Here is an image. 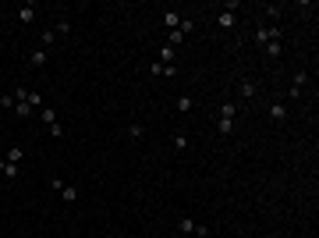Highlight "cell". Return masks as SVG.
Segmentation results:
<instances>
[{"instance_id":"10","label":"cell","mask_w":319,"mask_h":238,"mask_svg":"<svg viewBox=\"0 0 319 238\" xmlns=\"http://www.w3.org/2000/svg\"><path fill=\"white\" fill-rule=\"evenodd\" d=\"M305 82H309V75L298 71V75H294V85H291V93H287V96H302V85H305Z\"/></svg>"},{"instance_id":"24","label":"cell","mask_w":319,"mask_h":238,"mask_svg":"<svg viewBox=\"0 0 319 238\" xmlns=\"http://www.w3.org/2000/svg\"><path fill=\"white\" fill-rule=\"evenodd\" d=\"M128 135H131V139H142L145 128H142V124H128Z\"/></svg>"},{"instance_id":"8","label":"cell","mask_w":319,"mask_h":238,"mask_svg":"<svg viewBox=\"0 0 319 238\" xmlns=\"http://www.w3.org/2000/svg\"><path fill=\"white\" fill-rule=\"evenodd\" d=\"M234 114H238V103H234V100H227V103L220 107V121H234Z\"/></svg>"},{"instance_id":"15","label":"cell","mask_w":319,"mask_h":238,"mask_svg":"<svg viewBox=\"0 0 319 238\" xmlns=\"http://www.w3.org/2000/svg\"><path fill=\"white\" fill-rule=\"evenodd\" d=\"M21 156H25V150H21V146H11L4 160H11V164H21Z\"/></svg>"},{"instance_id":"25","label":"cell","mask_w":319,"mask_h":238,"mask_svg":"<svg viewBox=\"0 0 319 238\" xmlns=\"http://www.w3.org/2000/svg\"><path fill=\"white\" fill-rule=\"evenodd\" d=\"M241 96H255V82H241Z\"/></svg>"},{"instance_id":"12","label":"cell","mask_w":319,"mask_h":238,"mask_svg":"<svg viewBox=\"0 0 319 238\" xmlns=\"http://www.w3.org/2000/svg\"><path fill=\"white\" fill-rule=\"evenodd\" d=\"M163 25H167L170 32L181 29V15H177V11H167V15H163Z\"/></svg>"},{"instance_id":"14","label":"cell","mask_w":319,"mask_h":238,"mask_svg":"<svg viewBox=\"0 0 319 238\" xmlns=\"http://www.w3.org/2000/svg\"><path fill=\"white\" fill-rule=\"evenodd\" d=\"M270 118L273 121H284V118H287V107H284V103H270Z\"/></svg>"},{"instance_id":"23","label":"cell","mask_w":319,"mask_h":238,"mask_svg":"<svg viewBox=\"0 0 319 238\" xmlns=\"http://www.w3.org/2000/svg\"><path fill=\"white\" fill-rule=\"evenodd\" d=\"M15 103H18L15 93H11V96H0V107H4V110H15Z\"/></svg>"},{"instance_id":"26","label":"cell","mask_w":319,"mask_h":238,"mask_svg":"<svg viewBox=\"0 0 319 238\" xmlns=\"http://www.w3.org/2000/svg\"><path fill=\"white\" fill-rule=\"evenodd\" d=\"M107 238H117V235H107Z\"/></svg>"},{"instance_id":"16","label":"cell","mask_w":319,"mask_h":238,"mask_svg":"<svg viewBox=\"0 0 319 238\" xmlns=\"http://www.w3.org/2000/svg\"><path fill=\"white\" fill-rule=\"evenodd\" d=\"M174 150H177V153H185V150H188V135H185V132H177V135H174Z\"/></svg>"},{"instance_id":"5","label":"cell","mask_w":319,"mask_h":238,"mask_svg":"<svg viewBox=\"0 0 319 238\" xmlns=\"http://www.w3.org/2000/svg\"><path fill=\"white\" fill-rule=\"evenodd\" d=\"M216 25H220V29H234L238 25V15H234V11H220V15H216Z\"/></svg>"},{"instance_id":"19","label":"cell","mask_w":319,"mask_h":238,"mask_svg":"<svg viewBox=\"0 0 319 238\" xmlns=\"http://www.w3.org/2000/svg\"><path fill=\"white\" fill-rule=\"evenodd\" d=\"M284 53V43H266V57H280Z\"/></svg>"},{"instance_id":"2","label":"cell","mask_w":319,"mask_h":238,"mask_svg":"<svg viewBox=\"0 0 319 238\" xmlns=\"http://www.w3.org/2000/svg\"><path fill=\"white\" fill-rule=\"evenodd\" d=\"M284 39V29L277 25V21H273V25H263V29H255V43H280Z\"/></svg>"},{"instance_id":"9","label":"cell","mask_w":319,"mask_h":238,"mask_svg":"<svg viewBox=\"0 0 319 238\" xmlns=\"http://www.w3.org/2000/svg\"><path fill=\"white\" fill-rule=\"evenodd\" d=\"M57 196H61L64 203H75V199H78V188H75V185H67V181H64V185H61V192H57Z\"/></svg>"},{"instance_id":"3","label":"cell","mask_w":319,"mask_h":238,"mask_svg":"<svg viewBox=\"0 0 319 238\" xmlns=\"http://www.w3.org/2000/svg\"><path fill=\"white\" fill-rule=\"evenodd\" d=\"M149 75H160V78H174V75H177V68H174V64H163V61H153V64H149Z\"/></svg>"},{"instance_id":"20","label":"cell","mask_w":319,"mask_h":238,"mask_svg":"<svg viewBox=\"0 0 319 238\" xmlns=\"http://www.w3.org/2000/svg\"><path fill=\"white\" fill-rule=\"evenodd\" d=\"M57 32L67 36V32H71V18H57Z\"/></svg>"},{"instance_id":"22","label":"cell","mask_w":319,"mask_h":238,"mask_svg":"<svg viewBox=\"0 0 319 238\" xmlns=\"http://www.w3.org/2000/svg\"><path fill=\"white\" fill-rule=\"evenodd\" d=\"M216 132H220V135H231L234 132V121H216Z\"/></svg>"},{"instance_id":"6","label":"cell","mask_w":319,"mask_h":238,"mask_svg":"<svg viewBox=\"0 0 319 238\" xmlns=\"http://www.w3.org/2000/svg\"><path fill=\"white\" fill-rule=\"evenodd\" d=\"M0 174H4L7 181H15V178H18V164H11V160H4V156H0Z\"/></svg>"},{"instance_id":"17","label":"cell","mask_w":319,"mask_h":238,"mask_svg":"<svg viewBox=\"0 0 319 238\" xmlns=\"http://www.w3.org/2000/svg\"><path fill=\"white\" fill-rule=\"evenodd\" d=\"M15 114H18V118H29V114H32L29 100H18V103H15Z\"/></svg>"},{"instance_id":"18","label":"cell","mask_w":319,"mask_h":238,"mask_svg":"<svg viewBox=\"0 0 319 238\" xmlns=\"http://www.w3.org/2000/svg\"><path fill=\"white\" fill-rule=\"evenodd\" d=\"M53 39H57V32H53V29H47V32L39 36V47H47V50H50V47H53Z\"/></svg>"},{"instance_id":"1","label":"cell","mask_w":319,"mask_h":238,"mask_svg":"<svg viewBox=\"0 0 319 238\" xmlns=\"http://www.w3.org/2000/svg\"><path fill=\"white\" fill-rule=\"evenodd\" d=\"M177 231H181V235H199V238H206V235H209V228H206V224L191 221L188 213H181V217H177Z\"/></svg>"},{"instance_id":"21","label":"cell","mask_w":319,"mask_h":238,"mask_svg":"<svg viewBox=\"0 0 319 238\" xmlns=\"http://www.w3.org/2000/svg\"><path fill=\"white\" fill-rule=\"evenodd\" d=\"M160 61H163V64H174V47H163V50H160Z\"/></svg>"},{"instance_id":"11","label":"cell","mask_w":319,"mask_h":238,"mask_svg":"<svg viewBox=\"0 0 319 238\" xmlns=\"http://www.w3.org/2000/svg\"><path fill=\"white\" fill-rule=\"evenodd\" d=\"M191 103H195V100H191L188 93H181V96H177V103H174V107H177V114H188V110H191Z\"/></svg>"},{"instance_id":"7","label":"cell","mask_w":319,"mask_h":238,"mask_svg":"<svg viewBox=\"0 0 319 238\" xmlns=\"http://www.w3.org/2000/svg\"><path fill=\"white\" fill-rule=\"evenodd\" d=\"M18 21H36V4H25V7H18Z\"/></svg>"},{"instance_id":"4","label":"cell","mask_w":319,"mask_h":238,"mask_svg":"<svg viewBox=\"0 0 319 238\" xmlns=\"http://www.w3.org/2000/svg\"><path fill=\"white\" fill-rule=\"evenodd\" d=\"M47 61H50V50H47V47H39V50L29 53V68H43Z\"/></svg>"},{"instance_id":"13","label":"cell","mask_w":319,"mask_h":238,"mask_svg":"<svg viewBox=\"0 0 319 238\" xmlns=\"http://www.w3.org/2000/svg\"><path fill=\"white\" fill-rule=\"evenodd\" d=\"M39 121L43 124H57V110L53 107H39Z\"/></svg>"}]
</instances>
